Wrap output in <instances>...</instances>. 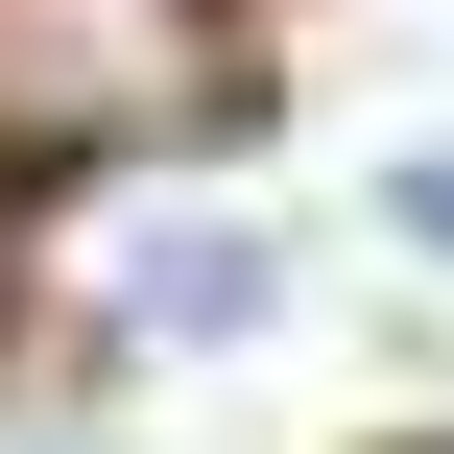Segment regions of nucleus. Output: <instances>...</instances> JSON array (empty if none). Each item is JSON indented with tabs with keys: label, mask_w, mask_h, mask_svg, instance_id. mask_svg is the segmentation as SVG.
Listing matches in <instances>:
<instances>
[{
	"label": "nucleus",
	"mask_w": 454,
	"mask_h": 454,
	"mask_svg": "<svg viewBox=\"0 0 454 454\" xmlns=\"http://www.w3.org/2000/svg\"><path fill=\"white\" fill-rule=\"evenodd\" d=\"M383 215H407V239L454 263V144H407V168H383Z\"/></svg>",
	"instance_id": "f03ea898"
},
{
	"label": "nucleus",
	"mask_w": 454,
	"mask_h": 454,
	"mask_svg": "<svg viewBox=\"0 0 454 454\" xmlns=\"http://www.w3.org/2000/svg\"><path fill=\"white\" fill-rule=\"evenodd\" d=\"M120 311H144V335H239V311H287V239H239V215H144V239H120Z\"/></svg>",
	"instance_id": "f257e3e1"
}]
</instances>
